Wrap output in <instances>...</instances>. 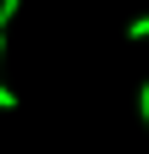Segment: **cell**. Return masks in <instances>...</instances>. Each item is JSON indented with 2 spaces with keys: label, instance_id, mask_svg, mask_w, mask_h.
Listing matches in <instances>:
<instances>
[{
  "label": "cell",
  "instance_id": "1",
  "mask_svg": "<svg viewBox=\"0 0 149 154\" xmlns=\"http://www.w3.org/2000/svg\"><path fill=\"white\" fill-rule=\"evenodd\" d=\"M127 38H149V17H133L127 22Z\"/></svg>",
  "mask_w": 149,
  "mask_h": 154
},
{
  "label": "cell",
  "instance_id": "2",
  "mask_svg": "<svg viewBox=\"0 0 149 154\" xmlns=\"http://www.w3.org/2000/svg\"><path fill=\"white\" fill-rule=\"evenodd\" d=\"M0 110H17V88H6V83H0Z\"/></svg>",
  "mask_w": 149,
  "mask_h": 154
},
{
  "label": "cell",
  "instance_id": "3",
  "mask_svg": "<svg viewBox=\"0 0 149 154\" xmlns=\"http://www.w3.org/2000/svg\"><path fill=\"white\" fill-rule=\"evenodd\" d=\"M138 116H144V127H149V83L138 88Z\"/></svg>",
  "mask_w": 149,
  "mask_h": 154
},
{
  "label": "cell",
  "instance_id": "4",
  "mask_svg": "<svg viewBox=\"0 0 149 154\" xmlns=\"http://www.w3.org/2000/svg\"><path fill=\"white\" fill-rule=\"evenodd\" d=\"M0 55H6V33H0Z\"/></svg>",
  "mask_w": 149,
  "mask_h": 154
}]
</instances>
